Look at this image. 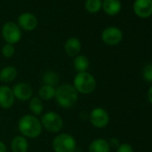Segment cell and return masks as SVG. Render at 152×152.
Instances as JSON below:
<instances>
[{
    "label": "cell",
    "mask_w": 152,
    "mask_h": 152,
    "mask_svg": "<svg viewBox=\"0 0 152 152\" xmlns=\"http://www.w3.org/2000/svg\"><path fill=\"white\" fill-rule=\"evenodd\" d=\"M18 130L21 135L29 139H36L38 138L42 131L43 127L37 116L33 115H23L18 122Z\"/></svg>",
    "instance_id": "cell-1"
},
{
    "label": "cell",
    "mask_w": 152,
    "mask_h": 152,
    "mask_svg": "<svg viewBox=\"0 0 152 152\" xmlns=\"http://www.w3.org/2000/svg\"><path fill=\"white\" fill-rule=\"evenodd\" d=\"M79 93L72 84L64 83L56 89L55 99L58 106L63 108H71L78 101Z\"/></svg>",
    "instance_id": "cell-2"
},
{
    "label": "cell",
    "mask_w": 152,
    "mask_h": 152,
    "mask_svg": "<svg viewBox=\"0 0 152 152\" xmlns=\"http://www.w3.org/2000/svg\"><path fill=\"white\" fill-rule=\"evenodd\" d=\"M72 86L79 94L88 95L96 90L97 81L94 76L88 72H77L74 76Z\"/></svg>",
    "instance_id": "cell-3"
},
{
    "label": "cell",
    "mask_w": 152,
    "mask_h": 152,
    "mask_svg": "<svg viewBox=\"0 0 152 152\" xmlns=\"http://www.w3.org/2000/svg\"><path fill=\"white\" fill-rule=\"evenodd\" d=\"M54 152H75L77 148V142L75 138L66 132L58 133L52 141Z\"/></svg>",
    "instance_id": "cell-4"
},
{
    "label": "cell",
    "mask_w": 152,
    "mask_h": 152,
    "mask_svg": "<svg viewBox=\"0 0 152 152\" xmlns=\"http://www.w3.org/2000/svg\"><path fill=\"white\" fill-rule=\"evenodd\" d=\"M40 122L43 129L51 133H58L64 126L63 118L59 114L54 111H48L42 114Z\"/></svg>",
    "instance_id": "cell-5"
},
{
    "label": "cell",
    "mask_w": 152,
    "mask_h": 152,
    "mask_svg": "<svg viewBox=\"0 0 152 152\" xmlns=\"http://www.w3.org/2000/svg\"><path fill=\"white\" fill-rule=\"evenodd\" d=\"M3 39L7 44L15 45L18 43L22 39V30L14 22H7L6 23L1 31Z\"/></svg>",
    "instance_id": "cell-6"
},
{
    "label": "cell",
    "mask_w": 152,
    "mask_h": 152,
    "mask_svg": "<svg viewBox=\"0 0 152 152\" xmlns=\"http://www.w3.org/2000/svg\"><path fill=\"white\" fill-rule=\"evenodd\" d=\"M109 114L103 107H95L91 111L90 122L91 124L98 129H102L107 126L109 124Z\"/></svg>",
    "instance_id": "cell-7"
},
{
    "label": "cell",
    "mask_w": 152,
    "mask_h": 152,
    "mask_svg": "<svg viewBox=\"0 0 152 152\" xmlns=\"http://www.w3.org/2000/svg\"><path fill=\"white\" fill-rule=\"evenodd\" d=\"M101 39L107 46H116L123 40V32L117 27L109 26L103 30Z\"/></svg>",
    "instance_id": "cell-8"
},
{
    "label": "cell",
    "mask_w": 152,
    "mask_h": 152,
    "mask_svg": "<svg viewBox=\"0 0 152 152\" xmlns=\"http://www.w3.org/2000/svg\"><path fill=\"white\" fill-rule=\"evenodd\" d=\"M15 99L20 101H28L33 96V89L27 83H18L13 88Z\"/></svg>",
    "instance_id": "cell-9"
},
{
    "label": "cell",
    "mask_w": 152,
    "mask_h": 152,
    "mask_svg": "<svg viewBox=\"0 0 152 152\" xmlns=\"http://www.w3.org/2000/svg\"><path fill=\"white\" fill-rule=\"evenodd\" d=\"M132 8L138 17L148 18L152 15V0H135Z\"/></svg>",
    "instance_id": "cell-10"
},
{
    "label": "cell",
    "mask_w": 152,
    "mask_h": 152,
    "mask_svg": "<svg viewBox=\"0 0 152 152\" xmlns=\"http://www.w3.org/2000/svg\"><path fill=\"white\" fill-rule=\"evenodd\" d=\"M15 101L12 88L7 85L0 86V107L4 109L11 108Z\"/></svg>",
    "instance_id": "cell-11"
},
{
    "label": "cell",
    "mask_w": 152,
    "mask_h": 152,
    "mask_svg": "<svg viewBox=\"0 0 152 152\" xmlns=\"http://www.w3.org/2000/svg\"><path fill=\"white\" fill-rule=\"evenodd\" d=\"M18 26L21 30L26 31H31L38 26L37 17L31 13H23L18 17Z\"/></svg>",
    "instance_id": "cell-12"
},
{
    "label": "cell",
    "mask_w": 152,
    "mask_h": 152,
    "mask_svg": "<svg viewBox=\"0 0 152 152\" xmlns=\"http://www.w3.org/2000/svg\"><path fill=\"white\" fill-rule=\"evenodd\" d=\"M64 48V51L68 56L74 58L75 56L80 55V52L82 50L81 40L78 38L71 37L65 41Z\"/></svg>",
    "instance_id": "cell-13"
},
{
    "label": "cell",
    "mask_w": 152,
    "mask_h": 152,
    "mask_svg": "<svg viewBox=\"0 0 152 152\" xmlns=\"http://www.w3.org/2000/svg\"><path fill=\"white\" fill-rule=\"evenodd\" d=\"M103 11L110 16L116 15L122 9V3L120 0H104L102 2Z\"/></svg>",
    "instance_id": "cell-14"
},
{
    "label": "cell",
    "mask_w": 152,
    "mask_h": 152,
    "mask_svg": "<svg viewBox=\"0 0 152 152\" xmlns=\"http://www.w3.org/2000/svg\"><path fill=\"white\" fill-rule=\"evenodd\" d=\"M11 149L13 152H28L29 141L23 135H16L11 141Z\"/></svg>",
    "instance_id": "cell-15"
},
{
    "label": "cell",
    "mask_w": 152,
    "mask_h": 152,
    "mask_svg": "<svg viewBox=\"0 0 152 152\" xmlns=\"http://www.w3.org/2000/svg\"><path fill=\"white\" fill-rule=\"evenodd\" d=\"M18 74L17 69L13 65H7L0 70V82L9 83L14 82Z\"/></svg>",
    "instance_id": "cell-16"
},
{
    "label": "cell",
    "mask_w": 152,
    "mask_h": 152,
    "mask_svg": "<svg viewBox=\"0 0 152 152\" xmlns=\"http://www.w3.org/2000/svg\"><path fill=\"white\" fill-rule=\"evenodd\" d=\"M110 146L107 140L97 138L89 145V152H110Z\"/></svg>",
    "instance_id": "cell-17"
},
{
    "label": "cell",
    "mask_w": 152,
    "mask_h": 152,
    "mask_svg": "<svg viewBox=\"0 0 152 152\" xmlns=\"http://www.w3.org/2000/svg\"><path fill=\"white\" fill-rule=\"evenodd\" d=\"M73 67L77 72H87L90 67V61L84 55H78L73 58Z\"/></svg>",
    "instance_id": "cell-18"
},
{
    "label": "cell",
    "mask_w": 152,
    "mask_h": 152,
    "mask_svg": "<svg viewBox=\"0 0 152 152\" xmlns=\"http://www.w3.org/2000/svg\"><path fill=\"white\" fill-rule=\"evenodd\" d=\"M56 89L55 87L49 86V85H45L42 84L39 89V98L42 101H49L53 99H55L56 95Z\"/></svg>",
    "instance_id": "cell-19"
},
{
    "label": "cell",
    "mask_w": 152,
    "mask_h": 152,
    "mask_svg": "<svg viewBox=\"0 0 152 152\" xmlns=\"http://www.w3.org/2000/svg\"><path fill=\"white\" fill-rule=\"evenodd\" d=\"M29 108L31 112V115L38 117V115H41L44 111V103L39 97H33L30 99Z\"/></svg>",
    "instance_id": "cell-20"
},
{
    "label": "cell",
    "mask_w": 152,
    "mask_h": 152,
    "mask_svg": "<svg viewBox=\"0 0 152 152\" xmlns=\"http://www.w3.org/2000/svg\"><path fill=\"white\" fill-rule=\"evenodd\" d=\"M41 80H42L43 84L49 85V86L56 88V86L59 83V75L55 71L48 70L43 73Z\"/></svg>",
    "instance_id": "cell-21"
},
{
    "label": "cell",
    "mask_w": 152,
    "mask_h": 152,
    "mask_svg": "<svg viewBox=\"0 0 152 152\" xmlns=\"http://www.w3.org/2000/svg\"><path fill=\"white\" fill-rule=\"evenodd\" d=\"M84 7L86 11L90 14H97L102 8V1L101 0H86Z\"/></svg>",
    "instance_id": "cell-22"
},
{
    "label": "cell",
    "mask_w": 152,
    "mask_h": 152,
    "mask_svg": "<svg viewBox=\"0 0 152 152\" xmlns=\"http://www.w3.org/2000/svg\"><path fill=\"white\" fill-rule=\"evenodd\" d=\"M1 52H2V55H3L4 57H6V58H11L15 55V45L6 43L3 46V48L1 49Z\"/></svg>",
    "instance_id": "cell-23"
},
{
    "label": "cell",
    "mask_w": 152,
    "mask_h": 152,
    "mask_svg": "<svg viewBox=\"0 0 152 152\" xmlns=\"http://www.w3.org/2000/svg\"><path fill=\"white\" fill-rule=\"evenodd\" d=\"M142 77L146 82L152 83V64H148L143 67Z\"/></svg>",
    "instance_id": "cell-24"
},
{
    "label": "cell",
    "mask_w": 152,
    "mask_h": 152,
    "mask_svg": "<svg viewBox=\"0 0 152 152\" xmlns=\"http://www.w3.org/2000/svg\"><path fill=\"white\" fill-rule=\"evenodd\" d=\"M116 152H134V150L129 143H121L116 148Z\"/></svg>",
    "instance_id": "cell-25"
},
{
    "label": "cell",
    "mask_w": 152,
    "mask_h": 152,
    "mask_svg": "<svg viewBox=\"0 0 152 152\" xmlns=\"http://www.w3.org/2000/svg\"><path fill=\"white\" fill-rule=\"evenodd\" d=\"M107 141H108V143H109L110 148H117L118 146L121 144V143L119 142V140L116 139V138H111V139H110L109 140H107Z\"/></svg>",
    "instance_id": "cell-26"
},
{
    "label": "cell",
    "mask_w": 152,
    "mask_h": 152,
    "mask_svg": "<svg viewBox=\"0 0 152 152\" xmlns=\"http://www.w3.org/2000/svg\"><path fill=\"white\" fill-rule=\"evenodd\" d=\"M147 98H148V102L152 105V86L148 89V94H147Z\"/></svg>",
    "instance_id": "cell-27"
},
{
    "label": "cell",
    "mask_w": 152,
    "mask_h": 152,
    "mask_svg": "<svg viewBox=\"0 0 152 152\" xmlns=\"http://www.w3.org/2000/svg\"><path fill=\"white\" fill-rule=\"evenodd\" d=\"M0 152H7V148L5 142L0 140Z\"/></svg>",
    "instance_id": "cell-28"
}]
</instances>
